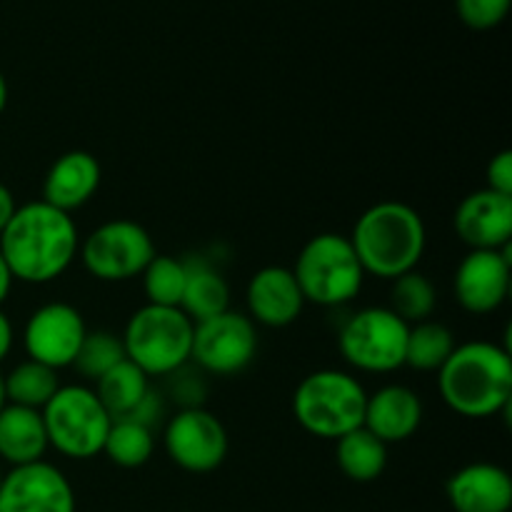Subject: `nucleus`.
Returning <instances> with one entry per match:
<instances>
[{"instance_id":"1","label":"nucleus","mask_w":512,"mask_h":512,"mask_svg":"<svg viewBox=\"0 0 512 512\" xmlns=\"http://www.w3.org/2000/svg\"><path fill=\"white\" fill-rule=\"evenodd\" d=\"M80 235L73 218L43 200L18 205L0 233V255L13 280L45 285L58 280L73 265Z\"/></svg>"},{"instance_id":"2","label":"nucleus","mask_w":512,"mask_h":512,"mask_svg":"<svg viewBox=\"0 0 512 512\" xmlns=\"http://www.w3.org/2000/svg\"><path fill=\"white\" fill-rule=\"evenodd\" d=\"M443 403L463 418H493L512 403L510 350L488 340L455 345L438 370Z\"/></svg>"},{"instance_id":"3","label":"nucleus","mask_w":512,"mask_h":512,"mask_svg":"<svg viewBox=\"0 0 512 512\" xmlns=\"http://www.w3.org/2000/svg\"><path fill=\"white\" fill-rule=\"evenodd\" d=\"M365 275L395 280L418 270L425 253V223L418 210L400 200H383L365 210L350 235Z\"/></svg>"},{"instance_id":"4","label":"nucleus","mask_w":512,"mask_h":512,"mask_svg":"<svg viewBox=\"0 0 512 512\" xmlns=\"http://www.w3.org/2000/svg\"><path fill=\"white\" fill-rule=\"evenodd\" d=\"M363 383L345 370H315L305 375L293 395V415L305 433L323 440H338L363 428Z\"/></svg>"},{"instance_id":"5","label":"nucleus","mask_w":512,"mask_h":512,"mask_svg":"<svg viewBox=\"0 0 512 512\" xmlns=\"http://www.w3.org/2000/svg\"><path fill=\"white\" fill-rule=\"evenodd\" d=\"M193 328L195 323L180 308L145 303L130 315L120 335L125 358L148 378L175 373L193 355Z\"/></svg>"},{"instance_id":"6","label":"nucleus","mask_w":512,"mask_h":512,"mask_svg":"<svg viewBox=\"0 0 512 512\" xmlns=\"http://www.w3.org/2000/svg\"><path fill=\"white\" fill-rule=\"evenodd\" d=\"M305 303L335 308L358 298L365 270L350 238L340 233H320L300 250L293 268Z\"/></svg>"},{"instance_id":"7","label":"nucleus","mask_w":512,"mask_h":512,"mask_svg":"<svg viewBox=\"0 0 512 512\" xmlns=\"http://www.w3.org/2000/svg\"><path fill=\"white\" fill-rule=\"evenodd\" d=\"M48 445L73 460H88L103 453L113 418L88 385H60L43 410Z\"/></svg>"},{"instance_id":"8","label":"nucleus","mask_w":512,"mask_h":512,"mask_svg":"<svg viewBox=\"0 0 512 512\" xmlns=\"http://www.w3.org/2000/svg\"><path fill=\"white\" fill-rule=\"evenodd\" d=\"M408 330L410 325L390 308H363L340 328V355L363 373H393L405 365Z\"/></svg>"},{"instance_id":"9","label":"nucleus","mask_w":512,"mask_h":512,"mask_svg":"<svg viewBox=\"0 0 512 512\" xmlns=\"http://www.w3.org/2000/svg\"><path fill=\"white\" fill-rule=\"evenodd\" d=\"M83 268L103 283H125L143 275L155 258V243L143 225L133 220H108L80 240Z\"/></svg>"},{"instance_id":"10","label":"nucleus","mask_w":512,"mask_h":512,"mask_svg":"<svg viewBox=\"0 0 512 512\" xmlns=\"http://www.w3.org/2000/svg\"><path fill=\"white\" fill-rule=\"evenodd\" d=\"M255 350H258V330L248 315L225 310L215 318L195 323L190 358L208 373H240L253 363Z\"/></svg>"},{"instance_id":"11","label":"nucleus","mask_w":512,"mask_h":512,"mask_svg":"<svg viewBox=\"0 0 512 512\" xmlns=\"http://www.w3.org/2000/svg\"><path fill=\"white\" fill-rule=\"evenodd\" d=\"M165 453L185 473H213L228 458V433L218 415L203 408L180 410L165 425Z\"/></svg>"},{"instance_id":"12","label":"nucleus","mask_w":512,"mask_h":512,"mask_svg":"<svg viewBox=\"0 0 512 512\" xmlns=\"http://www.w3.org/2000/svg\"><path fill=\"white\" fill-rule=\"evenodd\" d=\"M85 333L88 328L78 308L68 303H45L25 323V353L30 360L53 370L68 368L75 363Z\"/></svg>"},{"instance_id":"13","label":"nucleus","mask_w":512,"mask_h":512,"mask_svg":"<svg viewBox=\"0 0 512 512\" xmlns=\"http://www.w3.org/2000/svg\"><path fill=\"white\" fill-rule=\"evenodd\" d=\"M0 512H75V490L48 460L18 465L3 475Z\"/></svg>"},{"instance_id":"14","label":"nucleus","mask_w":512,"mask_h":512,"mask_svg":"<svg viewBox=\"0 0 512 512\" xmlns=\"http://www.w3.org/2000/svg\"><path fill=\"white\" fill-rule=\"evenodd\" d=\"M512 283L510 245L500 250H470L455 270V298L473 315L495 313L508 300Z\"/></svg>"},{"instance_id":"15","label":"nucleus","mask_w":512,"mask_h":512,"mask_svg":"<svg viewBox=\"0 0 512 512\" xmlns=\"http://www.w3.org/2000/svg\"><path fill=\"white\" fill-rule=\"evenodd\" d=\"M455 233L470 250L508 248L512 238V195L483 188L465 195L455 210Z\"/></svg>"},{"instance_id":"16","label":"nucleus","mask_w":512,"mask_h":512,"mask_svg":"<svg viewBox=\"0 0 512 512\" xmlns=\"http://www.w3.org/2000/svg\"><path fill=\"white\" fill-rule=\"evenodd\" d=\"M245 303H248L253 323L268 325V328H285V325L295 323L305 308L303 290H300L293 270L283 268V265L260 268L250 278Z\"/></svg>"},{"instance_id":"17","label":"nucleus","mask_w":512,"mask_h":512,"mask_svg":"<svg viewBox=\"0 0 512 512\" xmlns=\"http://www.w3.org/2000/svg\"><path fill=\"white\" fill-rule=\"evenodd\" d=\"M445 495L455 512H510L512 478L500 465L470 463L450 475Z\"/></svg>"},{"instance_id":"18","label":"nucleus","mask_w":512,"mask_h":512,"mask_svg":"<svg viewBox=\"0 0 512 512\" xmlns=\"http://www.w3.org/2000/svg\"><path fill=\"white\" fill-rule=\"evenodd\" d=\"M423 423V400L408 385H385L368 395L363 428L385 445L405 443Z\"/></svg>"},{"instance_id":"19","label":"nucleus","mask_w":512,"mask_h":512,"mask_svg":"<svg viewBox=\"0 0 512 512\" xmlns=\"http://www.w3.org/2000/svg\"><path fill=\"white\" fill-rule=\"evenodd\" d=\"M100 163L88 150H68L48 168L43 180V203L73 213L93 200L100 188Z\"/></svg>"},{"instance_id":"20","label":"nucleus","mask_w":512,"mask_h":512,"mask_svg":"<svg viewBox=\"0 0 512 512\" xmlns=\"http://www.w3.org/2000/svg\"><path fill=\"white\" fill-rule=\"evenodd\" d=\"M48 448L43 413L5 403L0 410V460H5L10 468H18L43 460Z\"/></svg>"},{"instance_id":"21","label":"nucleus","mask_w":512,"mask_h":512,"mask_svg":"<svg viewBox=\"0 0 512 512\" xmlns=\"http://www.w3.org/2000/svg\"><path fill=\"white\" fill-rule=\"evenodd\" d=\"M185 268H188V278H185L180 310H183L193 323L215 318V315L230 310L228 280H225L213 265L195 258L185 260Z\"/></svg>"},{"instance_id":"22","label":"nucleus","mask_w":512,"mask_h":512,"mask_svg":"<svg viewBox=\"0 0 512 512\" xmlns=\"http://www.w3.org/2000/svg\"><path fill=\"white\" fill-rule=\"evenodd\" d=\"M335 460L348 480L373 483L388 468V445L375 438L368 428H358L335 440Z\"/></svg>"},{"instance_id":"23","label":"nucleus","mask_w":512,"mask_h":512,"mask_svg":"<svg viewBox=\"0 0 512 512\" xmlns=\"http://www.w3.org/2000/svg\"><path fill=\"white\" fill-rule=\"evenodd\" d=\"M93 390L110 413V418H130L148 398L150 378L138 365L125 358L118 365H113L103 378L95 380Z\"/></svg>"},{"instance_id":"24","label":"nucleus","mask_w":512,"mask_h":512,"mask_svg":"<svg viewBox=\"0 0 512 512\" xmlns=\"http://www.w3.org/2000/svg\"><path fill=\"white\" fill-rule=\"evenodd\" d=\"M3 388L5 403L43 410L60 390L58 370L28 358L15 365L8 375H3Z\"/></svg>"},{"instance_id":"25","label":"nucleus","mask_w":512,"mask_h":512,"mask_svg":"<svg viewBox=\"0 0 512 512\" xmlns=\"http://www.w3.org/2000/svg\"><path fill=\"white\" fill-rule=\"evenodd\" d=\"M455 333L448 325L438 320H423V323L410 325L408 345H405V365L420 373H438L445 360L455 350Z\"/></svg>"},{"instance_id":"26","label":"nucleus","mask_w":512,"mask_h":512,"mask_svg":"<svg viewBox=\"0 0 512 512\" xmlns=\"http://www.w3.org/2000/svg\"><path fill=\"white\" fill-rule=\"evenodd\" d=\"M153 450V428L133 418H115L103 445V453L108 455L110 463L125 470L143 468L153 458Z\"/></svg>"},{"instance_id":"27","label":"nucleus","mask_w":512,"mask_h":512,"mask_svg":"<svg viewBox=\"0 0 512 512\" xmlns=\"http://www.w3.org/2000/svg\"><path fill=\"white\" fill-rule=\"evenodd\" d=\"M435 305H438V290L418 270H410V273L393 280L388 308L408 325L430 320V315L435 313Z\"/></svg>"},{"instance_id":"28","label":"nucleus","mask_w":512,"mask_h":512,"mask_svg":"<svg viewBox=\"0 0 512 512\" xmlns=\"http://www.w3.org/2000/svg\"><path fill=\"white\" fill-rule=\"evenodd\" d=\"M140 278H143V293L150 305L180 308L185 278H188L185 260L173 258V255H155Z\"/></svg>"},{"instance_id":"29","label":"nucleus","mask_w":512,"mask_h":512,"mask_svg":"<svg viewBox=\"0 0 512 512\" xmlns=\"http://www.w3.org/2000/svg\"><path fill=\"white\" fill-rule=\"evenodd\" d=\"M120 360H125V348L123 338L120 335L108 333V330H88L80 343L78 355H75L73 368L78 370L83 378L98 380L108 373L113 365H118Z\"/></svg>"},{"instance_id":"30","label":"nucleus","mask_w":512,"mask_h":512,"mask_svg":"<svg viewBox=\"0 0 512 512\" xmlns=\"http://www.w3.org/2000/svg\"><path fill=\"white\" fill-rule=\"evenodd\" d=\"M510 3L512 0H455L460 20L473 30L498 28L508 18Z\"/></svg>"},{"instance_id":"31","label":"nucleus","mask_w":512,"mask_h":512,"mask_svg":"<svg viewBox=\"0 0 512 512\" xmlns=\"http://www.w3.org/2000/svg\"><path fill=\"white\" fill-rule=\"evenodd\" d=\"M488 185L485 188L495 190V193L512 195V150H500L493 160L488 163Z\"/></svg>"},{"instance_id":"32","label":"nucleus","mask_w":512,"mask_h":512,"mask_svg":"<svg viewBox=\"0 0 512 512\" xmlns=\"http://www.w3.org/2000/svg\"><path fill=\"white\" fill-rule=\"evenodd\" d=\"M18 210V203H15L13 193L8 190V185L0 183V233L5 230V225L10 223L13 213Z\"/></svg>"},{"instance_id":"33","label":"nucleus","mask_w":512,"mask_h":512,"mask_svg":"<svg viewBox=\"0 0 512 512\" xmlns=\"http://www.w3.org/2000/svg\"><path fill=\"white\" fill-rule=\"evenodd\" d=\"M10 348H13V323H10L8 315L0 310V363L8 358Z\"/></svg>"},{"instance_id":"34","label":"nucleus","mask_w":512,"mask_h":512,"mask_svg":"<svg viewBox=\"0 0 512 512\" xmlns=\"http://www.w3.org/2000/svg\"><path fill=\"white\" fill-rule=\"evenodd\" d=\"M10 288H13V275H10L8 265H5L3 255H0V305H3L5 298L10 295Z\"/></svg>"},{"instance_id":"35","label":"nucleus","mask_w":512,"mask_h":512,"mask_svg":"<svg viewBox=\"0 0 512 512\" xmlns=\"http://www.w3.org/2000/svg\"><path fill=\"white\" fill-rule=\"evenodd\" d=\"M5 105H8V83H5V75L0 73V115H3Z\"/></svg>"},{"instance_id":"36","label":"nucleus","mask_w":512,"mask_h":512,"mask_svg":"<svg viewBox=\"0 0 512 512\" xmlns=\"http://www.w3.org/2000/svg\"><path fill=\"white\" fill-rule=\"evenodd\" d=\"M5 405V388H3V375H0V410Z\"/></svg>"},{"instance_id":"37","label":"nucleus","mask_w":512,"mask_h":512,"mask_svg":"<svg viewBox=\"0 0 512 512\" xmlns=\"http://www.w3.org/2000/svg\"><path fill=\"white\" fill-rule=\"evenodd\" d=\"M0 483H3V470H0Z\"/></svg>"}]
</instances>
